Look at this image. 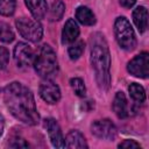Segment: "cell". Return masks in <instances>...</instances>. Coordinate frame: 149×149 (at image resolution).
Instances as JSON below:
<instances>
[{
    "label": "cell",
    "instance_id": "obj_1",
    "mask_svg": "<svg viewBox=\"0 0 149 149\" xmlns=\"http://www.w3.org/2000/svg\"><path fill=\"white\" fill-rule=\"evenodd\" d=\"M1 97L9 112L27 125H37L40 115L36 109L34 95L23 84L13 81L1 90Z\"/></svg>",
    "mask_w": 149,
    "mask_h": 149
},
{
    "label": "cell",
    "instance_id": "obj_2",
    "mask_svg": "<svg viewBox=\"0 0 149 149\" xmlns=\"http://www.w3.org/2000/svg\"><path fill=\"white\" fill-rule=\"evenodd\" d=\"M91 64L95 72V79L100 88L107 90L111 84L109 68L111 54L102 34L94 33L91 36Z\"/></svg>",
    "mask_w": 149,
    "mask_h": 149
},
{
    "label": "cell",
    "instance_id": "obj_3",
    "mask_svg": "<svg viewBox=\"0 0 149 149\" xmlns=\"http://www.w3.org/2000/svg\"><path fill=\"white\" fill-rule=\"evenodd\" d=\"M33 65L36 73L44 79H51L58 72V62L56 54L54 49L48 44H44L38 49L37 54L34 57Z\"/></svg>",
    "mask_w": 149,
    "mask_h": 149
},
{
    "label": "cell",
    "instance_id": "obj_4",
    "mask_svg": "<svg viewBox=\"0 0 149 149\" xmlns=\"http://www.w3.org/2000/svg\"><path fill=\"white\" fill-rule=\"evenodd\" d=\"M114 34L118 44L127 50L130 51L135 49L136 47V37L134 29L130 24V22L125 17V16H119L116 17L114 22Z\"/></svg>",
    "mask_w": 149,
    "mask_h": 149
},
{
    "label": "cell",
    "instance_id": "obj_5",
    "mask_svg": "<svg viewBox=\"0 0 149 149\" xmlns=\"http://www.w3.org/2000/svg\"><path fill=\"white\" fill-rule=\"evenodd\" d=\"M17 31L20 35L30 41V42H38L43 35V28L37 20H33L29 17H20L15 22Z\"/></svg>",
    "mask_w": 149,
    "mask_h": 149
},
{
    "label": "cell",
    "instance_id": "obj_6",
    "mask_svg": "<svg viewBox=\"0 0 149 149\" xmlns=\"http://www.w3.org/2000/svg\"><path fill=\"white\" fill-rule=\"evenodd\" d=\"M127 70L130 74L139 78H148L149 76V54L141 52L135 56L127 65Z\"/></svg>",
    "mask_w": 149,
    "mask_h": 149
},
{
    "label": "cell",
    "instance_id": "obj_7",
    "mask_svg": "<svg viewBox=\"0 0 149 149\" xmlns=\"http://www.w3.org/2000/svg\"><path fill=\"white\" fill-rule=\"evenodd\" d=\"M91 132L101 140H114L116 137V127L108 119L94 121L91 126Z\"/></svg>",
    "mask_w": 149,
    "mask_h": 149
},
{
    "label": "cell",
    "instance_id": "obj_8",
    "mask_svg": "<svg viewBox=\"0 0 149 149\" xmlns=\"http://www.w3.org/2000/svg\"><path fill=\"white\" fill-rule=\"evenodd\" d=\"M34 51L31 47L24 42H19L14 48V59L17 66L26 68L33 64L34 62Z\"/></svg>",
    "mask_w": 149,
    "mask_h": 149
},
{
    "label": "cell",
    "instance_id": "obj_9",
    "mask_svg": "<svg viewBox=\"0 0 149 149\" xmlns=\"http://www.w3.org/2000/svg\"><path fill=\"white\" fill-rule=\"evenodd\" d=\"M40 95L48 104H56L61 99V90L51 79H44L40 85Z\"/></svg>",
    "mask_w": 149,
    "mask_h": 149
},
{
    "label": "cell",
    "instance_id": "obj_10",
    "mask_svg": "<svg viewBox=\"0 0 149 149\" xmlns=\"http://www.w3.org/2000/svg\"><path fill=\"white\" fill-rule=\"evenodd\" d=\"M45 127L48 130L49 139L55 148H64L65 147V141L61 130V127L58 122L55 119H48L45 120Z\"/></svg>",
    "mask_w": 149,
    "mask_h": 149
},
{
    "label": "cell",
    "instance_id": "obj_11",
    "mask_svg": "<svg viewBox=\"0 0 149 149\" xmlns=\"http://www.w3.org/2000/svg\"><path fill=\"white\" fill-rule=\"evenodd\" d=\"M78 35H79V27H78L77 22L73 19H69L63 27L62 43L63 44H71L72 42H74L77 40Z\"/></svg>",
    "mask_w": 149,
    "mask_h": 149
},
{
    "label": "cell",
    "instance_id": "obj_12",
    "mask_svg": "<svg viewBox=\"0 0 149 149\" xmlns=\"http://www.w3.org/2000/svg\"><path fill=\"white\" fill-rule=\"evenodd\" d=\"M24 3L34 16V19H36L37 21L42 20L47 15L48 5L45 0H24Z\"/></svg>",
    "mask_w": 149,
    "mask_h": 149
},
{
    "label": "cell",
    "instance_id": "obj_13",
    "mask_svg": "<svg viewBox=\"0 0 149 149\" xmlns=\"http://www.w3.org/2000/svg\"><path fill=\"white\" fill-rule=\"evenodd\" d=\"M113 111L116 114V116L120 119H125L128 116L129 114L128 102H127L126 95L122 92H118L115 94L114 100H113Z\"/></svg>",
    "mask_w": 149,
    "mask_h": 149
},
{
    "label": "cell",
    "instance_id": "obj_14",
    "mask_svg": "<svg viewBox=\"0 0 149 149\" xmlns=\"http://www.w3.org/2000/svg\"><path fill=\"white\" fill-rule=\"evenodd\" d=\"M133 21L140 33H144L148 28V10L143 6H139L133 12Z\"/></svg>",
    "mask_w": 149,
    "mask_h": 149
},
{
    "label": "cell",
    "instance_id": "obj_15",
    "mask_svg": "<svg viewBox=\"0 0 149 149\" xmlns=\"http://www.w3.org/2000/svg\"><path fill=\"white\" fill-rule=\"evenodd\" d=\"M64 141H65L66 148H87L88 147L84 135L78 130L69 132Z\"/></svg>",
    "mask_w": 149,
    "mask_h": 149
},
{
    "label": "cell",
    "instance_id": "obj_16",
    "mask_svg": "<svg viewBox=\"0 0 149 149\" xmlns=\"http://www.w3.org/2000/svg\"><path fill=\"white\" fill-rule=\"evenodd\" d=\"M76 19L84 26H93L95 23V16L92 10L85 6H79L76 9Z\"/></svg>",
    "mask_w": 149,
    "mask_h": 149
},
{
    "label": "cell",
    "instance_id": "obj_17",
    "mask_svg": "<svg viewBox=\"0 0 149 149\" xmlns=\"http://www.w3.org/2000/svg\"><path fill=\"white\" fill-rule=\"evenodd\" d=\"M64 12H65V5L63 3V1L56 0V1L52 2V5H51L49 19H50L51 21H58V20L62 19Z\"/></svg>",
    "mask_w": 149,
    "mask_h": 149
},
{
    "label": "cell",
    "instance_id": "obj_18",
    "mask_svg": "<svg viewBox=\"0 0 149 149\" xmlns=\"http://www.w3.org/2000/svg\"><path fill=\"white\" fill-rule=\"evenodd\" d=\"M84 50H85V43H84V41L79 40V41H74V42L71 43V45L69 47L68 52H69L70 58L72 61H76L83 55Z\"/></svg>",
    "mask_w": 149,
    "mask_h": 149
},
{
    "label": "cell",
    "instance_id": "obj_19",
    "mask_svg": "<svg viewBox=\"0 0 149 149\" xmlns=\"http://www.w3.org/2000/svg\"><path fill=\"white\" fill-rule=\"evenodd\" d=\"M128 91H129L130 97H132L135 101H137V102L144 101V99H146V92H144V88H143L140 84H137V83H132V84L129 85V87H128Z\"/></svg>",
    "mask_w": 149,
    "mask_h": 149
},
{
    "label": "cell",
    "instance_id": "obj_20",
    "mask_svg": "<svg viewBox=\"0 0 149 149\" xmlns=\"http://www.w3.org/2000/svg\"><path fill=\"white\" fill-rule=\"evenodd\" d=\"M14 40V33L9 24L0 22V41L3 43H10Z\"/></svg>",
    "mask_w": 149,
    "mask_h": 149
},
{
    "label": "cell",
    "instance_id": "obj_21",
    "mask_svg": "<svg viewBox=\"0 0 149 149\" xmlns=\"http://www.w3.org/2000/svg\"><path fill=\"white\" fill-rule=\"evenodd\" d=\"M16 7L15 0H0V14L3 16H10L14 14Z\"/></svg>",
    "mask_w": 149,
    "mask_h": 149
},
{
    "label": "cell",
    "instance_id": "obj_22",
    "mask_svg": "<svg viewBox=\"0 0 149 149\" xmlns=\"http://www.w3.org/2000/svg\"><path fill=\"white\" fill-rule=\"evenodd\" d=\"M70 85L72 87V90L74 91V93L78 95V97H85L86 94V87H85V84L81 78H72L70 80Z\"/></svg>",
    "mask_w": 149,
    "mask_h": 149
},
{
    "label": "cell",
    "instance_id": "obj_23",
    "mask_svg": "<svg viewBox=\"0 0 149 149\" xmlns=\"http://www.w3.org/2000/svg\"><path fill=\"white\" fill-rule=\"evenodd\" d=\"M9 62V52L5 47H0V70L5 69Z\"/></svg>",
    "mask_w": 149,
    "mask_h": 149
},
{
    "label": "cell",
    "instance_id": "obj_24",
    "mask_svg": "<svg viewBox=\"0 0 149 149\" xmlns=\"http://www.w3.org/2000/svg\"><path fill=\"white\" fill-rule=\"evenodd\" d=\"M8 144L12 148H27L28 147V143L23 139H19V137H14Z\"/></svg>",
    "mask_w": 149,
    "mask_h": 149
},
{
    "label": "cell",
    "instance_id": "obj_25",
    "mask_svg": "<svg viewBox=\"0 0 149 149\" xmlns=\"http://www.w3.org/2000/svg\"><path fill=\"white\" fill-rule=\"evenodd\" d=\"M118 148H125V149H132V148H140V144L137 142H135L134 140H125L121 143H119Z\"/></svg>",
    "mask_w": 149,
    "mask_h": 149
},
{
    "label": "cell",
    "instance_id": "obj_26",
    "mask_svg": "<svg viewBox=\"0 0 149 149\" xmlns=\"http://www.w3.org/2000/svg\"><path fill=\"white\" fill-rule=\"evenodd\" d=\"M135 2H136V0H120L121 6H123L125 8H130V7H133Z\"/></svg>",
    "mask_w": 149,
    "mask_h": 149
},
{
    "label": "cell",
    "instance_id": "obj_27",
    "mask_svg": "<svg viewBox=\"0 0 149 149\" xmlns=\"http://www.w3.org/2000/svg\"><path fill=\"white\" fill-rule=\"evenodd\" d=\"M3 128H5V119H3L2 114H0V136L3 133Z\"/></svg>",
    "mask_w": 149,
    "mask_h": 149
}]
</instances>
